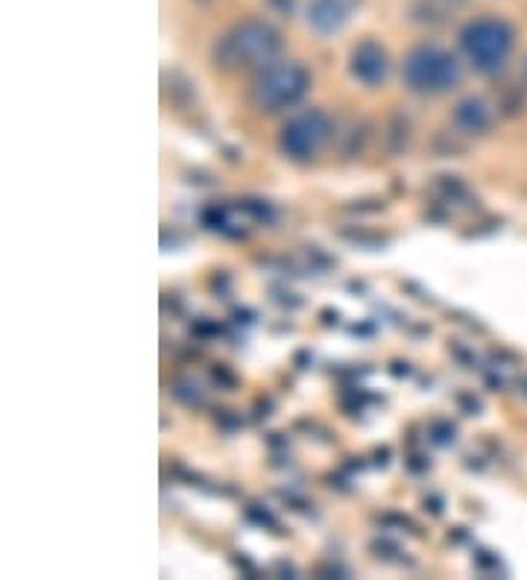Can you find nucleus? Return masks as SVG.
I'll list each match as a JSON object with an SVG mask.
<instances>
[{
	"mask_svg": "<svg viewBox=\"0 0 527 580\" xmlns=\"http://www.w3.org/2000/svg\"><path fill=\"white\" fill-rule=\"evenodd\" d=\"M355 12V0H311L308 7V26L320 35L341 33Z\"/></svg>",
	"mask_w": 527,
	"mask_h": 580,
	"instance_id": "7",
	"label": "nucleus"
},
{
	"mask_svg": "<svg viewBox=\"0 0 527 580\" xmlns=\"http://www.w3.org/2000/svg\"><path fill=\"white\" fill-rule=\"evenodd\" d=\"M434 440L440 445H449V443H454V426H449V422H437L434 426Z\"/></svg>",
	"mask_w": 527,
	"mask_h": 580,
	"instance_id": "10",
	"label": "nucleus"
},
{
	"mask_svg": "<svg viewBox=\"0 0 527 580\" xmlns=\"http://www.w3.org/2000/svg\"><path fill=\"white\" fill-rule=\"evenodd\" d=\"M451 120H454V127H458L463 136H484L486 129L493 127L495 111L484 97H466V100H460L458 106H454Z\"/></svg>",
	"mask_w": 527,
	"mask_h": 580,
	"instance_id": "8",
	"label": "nucleus"
},
{
	"mask_svg": "<svg viewBox=\"0 0 527 580\" xmlns=\"http://www.w3.org/2000/svg\"><path fill=\"white\" fill-rule=\"evenodd\" d=\"M270 3L279 9L281 15H290V9H293V0H270Z\"/></svg>",
	"mask_w": 527,
	"mask_h": 580,
	"instance_id": "11",
	"label": "nucleus"
},
{
	"mask_svg": "<svg viewBox=\"0 0 527 580\" xmlns=\"http://www.w3.org/2000/svg\"><path fill=\"white\" fill-rule=\"evenodd\" d=\"M173 396H176L182 405H187V408L203 405V393H200V387H196L194 382H176V385H173Z\"/></svg>",
	"mask_w": 527,
	"mask_h": 580,
	"instance_id": "9",
	"label": "nucleus"
},
{
	"mask_svg": "<svg viewBox=\"0 0 527 580\" xmlns=\"http://www.w3.org/2000/svg\"><path fill=\"white\" fill-rule=\"evenodd\" d=\"M311 88V74L299 62H270L258 71V77L249 86V103L258 111H281L297 106Z\"/></svg>",
	"mask_w": 527,
	"mask_h": 580,
	"instance_id": "4",
	"label": "nucleus"
},
{
	"mask_svg": "<svg viewBox=\"0 0 527 580\" xmlns=\"http://www.w3.org/2000/svg\"><path fill=\"white\" fill-rule=\"evenodd\" d=\"M281 51V35L276 26L267 21H240L223 33L214 44V65L223 71H244V68H264L270 65Z\"/></svg>",
	"mask_w": 527,
	"mask_h": 580,
	"instance_id": "1",
	"label": "nucleus"
},
{
	"mask_svg": "<svg viewBox=\"0 0 527 580\" xmlns=\"http://www.w3.org/2000/svg\"><path fill=\"white\" fill-rule=\"evenodd\" d=\"M401 79L413 95L437 97L460 86L463 68L458 56L440 44H417L401 62Z\"/></svg>",
	"mask_w": 527,
	"mask_h": 580,
	"instance_id": "2",
	"label": "nucleus"
},
{
	"mask_svg": "<svg viewBox=\"0 0 527 580\" xmlns=\"http://www.w3.org/2000/svg\"><path fill=\"white\" fill-rule=\"evenodd\" d=\"M513 44H516V30L510 21L498 15L475 18L460 30V47L477 74H498L510 60Z\"/></svg>",
	"mask_w": 527,
	"mask_h": 580,
	"instance_id": "3",
	"label": "nucleus"
},
{
	"mask_svg": "<svg viewBox=\"0 0 527 580\" xmlns=\"http://www.w3.org/2000/svg\"><path fill=\"white\" fill-rule=\"evenodd\" d=\"M334 123L323 109H305L281 127L279 150L290 162H311L332 141Z\"/></svg>",
	"mask_w": 527,
	"mask_h": 580,
	"instance_id": "5",
	"label": "nucleus"
},
{
	"mask_svg": "<svg viewBox=\"0 0 527 580\" xmlns=\"http://www.w3.org/2000/svg\"><path fill=\"white\" fill-rule=\"evenodd\" d=\"M349 74L366 88H378L390 77V56L384 51V44L375 39H364L361 44L352 47L349 56Z\"/></svg>",
	"mask_w": 527,
	"mask_h": 580,
	"instance_id": "6",
	"label": "nucleus"
}]
</instances>
